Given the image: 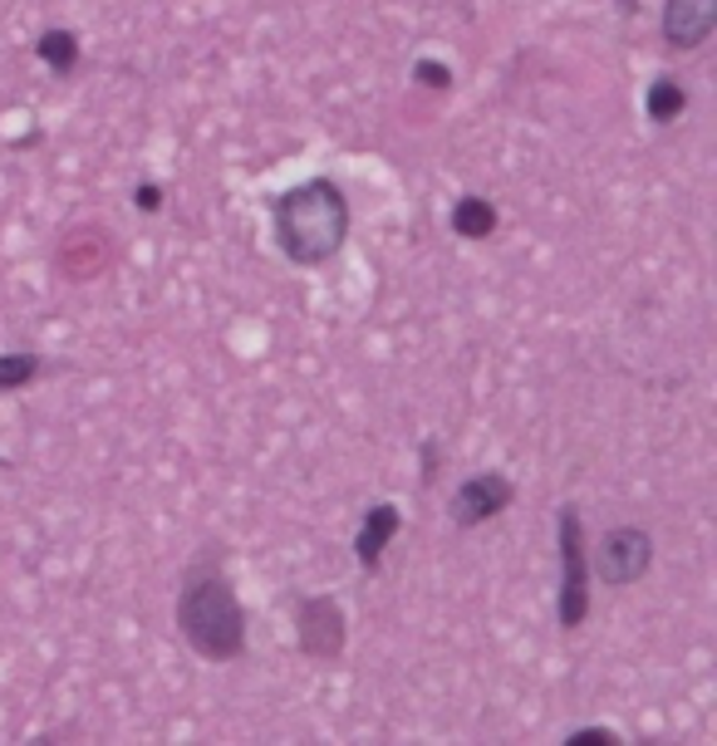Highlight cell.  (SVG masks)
Listing matches in <instances>:
<instances>
[{
  "label": "cell",
  "mask_w": 717,
  "mask_h": 746,
  "mask_svg": "<svg viewBox=\"0 0 717 746\" xmlns=\"http://www.w3.org/2000/svg\"><path fill=\"white\" fill-rule=\"evenodd\" d=\"M448 226L457 231L462 241H487V236H497L501 212H497V202H492V197L462 192L457 202H452V212H448Z\"/></svg>",
  "instance_id": "obj_9"
},
{
  "label": "cell",
  "mask_w": 717,
  "mask_h": 746,
  "mask_svg": "<svg viewBox=\"0 0 717 746\" xmlns=\"http://www.w3.org/2000/svg\"><path fill=\"white\" fill-rule=\"evenodd\" d=\"M688 113V89H683L673 75H653L644 89V119L653 129H673V123Z\"/></svg>",
  "instance_id": "obj_11"
},
{
  "label": "cell",
  "mask_w": 717,
  "mask_h": 746,
  "mask_svg": "<svg viewBox=\"0 0 717 746\" xmlns=\"http://www.w3.org/2000/svg\"><path fill=\"white\" fill-rule=\"evenodd\" d=\"M619 15H639V0H615Z\"/></svg>",
  "instance_id": "obj_17"
},
{
  "label": "cell",
  "mask_w": 717,
  "mask_h": 746,
  "mask_svg": "<svg viewBox=\"0 0 717 746\" xmlns=\"http://www.w3.org/2000/svg\"><path fill=\"white\" fill-rule=\"evenodd\" d=\"M663 45L693 55L713 40L717 30V0H663Z\"/></svg>",
  "instance_id": "obj_7"
},
{
  "label": "cell",
  "mask_w": 717,
  "mask_h": 746,
  "mask_svg": "<svg viewBox=\"0 0 717 746\" xmlns=\"http://www.w3.org/2000/svg\"><path fill=\"white\" fill-rule=\"evenodd\" d=\"M177 634L187 638L202 664H236L246 654V604H241L231 575L221 570V550H197L192 565L183 570V584H177Z\"/></svg>",
  "instance_id": "obj_1"
},
{
  "label": "cell",
  "mask_w": 717,
  "mask_h": 746,
  "mask_svg": "<svg viewBox=\"0 0 717 746\" xmlns=\"http://www.w3.org/2000/svg\"><path fill=\"white\" fill-rule=\"evenodd\" d=\"M295 638H300V654L315 664H334L344 658L350 644V624H344V609L334 594H305L295 604Z\"/></svg>",
  "instance_id": "obj_5"
},
{
  "label": "cell",
  "mask_w": 717,
  "mask_h": 746,
  "mask_svg": "<svg viewBox=\"0 0 717 746\" xmlns=\"http://www.w3.org/2000/svg\"><path fill=\"white\" fill-rule=\"evenodd\" d=\"M398 535H404V511H398V501H374V506H364V521H358V535H354L358 570L364 575L384 570V555Z\"/></svg>",
  "instance_id": "obj_8"
},
{
  "label": "cell",
  "mask_w": 717,
  "mask_h": 746,
  "mask_svg": "<svg viewBox=\"0 0 717 746\" xmlns=\"http://www.w3.org/2000/svg\"><path fill=\"white\" fill-rule=\"evenodd\" d=\"M413 83H418V89H432V93H448V89H452V69L442 65V59L423 55V59L413 65Z\"/></svg>",
  "instance_id": "obj_13"
},
{
  "label": "cell",
  "mask_w": 717,
  "mask_h": 746,
  "mask_svg": "<svg viewBox=\"0 0 717 746\" xmlns=\"http://www.w3.org/2000/svg\"><path fill=\"white\" fill-rule=\"evenodd\" d=\"M555 555H561V584H555V624L565 634H575L589 619V590H595V575H589V541H585V521L580 506L565 501L555 511Z\"/></svg>",
  "instance_id": "obj_3"
},
{
  "label": "cell",
  "mask_w": 717,
  "mask_h": 746,
  "mask_svg": "<svg viewBox=\"0 0 717 746\" xmlns=\"http://www.w3.org/2000/svg\"><path fill=\"white\" fill-rule=\"evenodd\" d=\"M79 55H84L79 30H69V25H49V30H40V35H35V59H40L45 69H55L59 79H69L74 69H79Z\"/></svg>",
  "instance_id": "obj_10"
},
{
  "label": "cell",
  "mask_w": 717,
  "mask_h": 746,
  "mask_svg": "<svg viewBox=\"0 0 717 746\" xmlns=\"http://www.w3.org/2000/svg\"><path fill=\"white\" fill-rule=\"evenodd\" d=\"M653 570V535L644 525H615L599 535L595 555H589V575H599V584L609 590H629Z\"/></svg>",
  "instance_id": "obj_4"
},
{
  "label": "cell",
  "mask_w": 717,
  "mask_h": 746,
  "mask_svg": "<svg viewBox=\"0 0 717 746\" xmlns=\"http://www.w3.org/2000/svg\"><path fill=\"white\" fill-rule=\"evenodd\" d=\"M565 746H619V732L615 727H575Z\"/></svg>",
  "instance_id": "obj_15"
},
{
  "label": "cell",
  "mask_w": 717,
  "mask_h": 746,
  "mask_svg": "<svg viewBox=\"0 0 717 746\" xmlns=\"http://www.w3.org/2000/svg\"><path fill=\"white\" fill-rule=\"evenodd\" d=\"M511 501H516V481L506 471H472L448 497V521L457 531H477V525L497 521L501 511H511Z\"/></svg>",
  "instance_id": "obj_6"
},
{
  "label": "cell",
  "mask_w": 717,
  "mask_h": 746,
  "mask_svg": "<svg viewBox=\"0 0 717 746\" xmlns=\"http://www.w3.org/2000/svg\"><path fill=\"white\" fill-rule=\"evenodd\" d=\"M271 222H276V246L290 266L300 270H324L350 241V197L334 177H310V182L290 187L271 202Z\"/></svg>",
  "instance_id": "obj_2"
},
{
  "label": "cell",
  "mask_w": 717,
  "mask_h": 746,
  "mask_svg": "<svg viewBox=\"0 0 717 746\" xmlns=\"http://www.w3.org/2000/svg\"><path fill=\"white\" fill-rule=\"evenodd\" d=\"M438 481V437H423V487Z\"/></svg>",
  "instance_id": "obj_16"
},
{
  "label": "cell",
  "mask_w": 717,
  "mask_h": 746,
  "mask_svg": "<svg viewBox=\"0 0 717 746\" xmlns=\"http://www.w3.org/2000/svg\"><path fill=\"white\" fill-rule=\"evenodd\" d=\"M40 374H45V359H40V354H30V349L0 354V393H20V388H30Z\"/></svg>",
  "instance_id": "obj_12"
},
{
  "label": "cell",
  "mask_w": 717,
  "mask_h": 746,
  "mask_svg": "<svg viewBox=\"0 0 717 746\" xmlns=\"http://www.w3.org/2000/svg\"><path fill=\"white\" fill-rule=\"evenodd\" d=\"M163 202H167L163 182H139V187H133V207H139L143 216H157V212H163Z\"/></svg>",
  "instance_id": "obj_14"
}]
</instances>
